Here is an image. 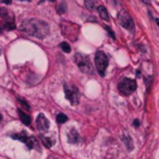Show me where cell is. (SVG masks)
<instances>
[{"label":"cell","instance_id":"6da1fadb","mask_svg":"<svg viewBox=\"0 0 159 159\" xmlns=\"http://www.w3.org/2000/svg\"><path fill=\"white\" fill-rule=\"evenodd\" d=\"M21 31L26 33L27 35L34 36L43 39L49 33V25L45 21L38 20V19H31V20H25L21 23L20 25Z\"/></svg>","mask_w":159,"mask_h":159},{"label":"cell","instance_id":"7a4b0ae2","mask_svg":"<svg viewBox=\"0 0 159 159\" xmlns=\"http://www.w3.org/2000/svg\"><path fill=\"white\" fill-rule=\"evenodd\" d=\"M61 33L63 36L71 39L72 42H75L77 39L80 33V27L75 23L69 22V21H62L61 22Z\"/></svg>","mask_w":159,"mask_h":159},{"label":"cell","instance_id":"3957f363","mask_svg":"<svg viewBox=\"0 0 159 159\" xmlns=\"http://www.w3.org/2000/svg\"><path fill=\"white\" fill-rule=\"evenodd\" d=\"M63 89H64V94L67 99L71 102V105L76 106L80 102V92L75 85H70L68 83L63 84Z\"/></svg>","mask_w":159,"mask_h":159},{"label":"cell","instance_id":"277c9868","mask_svg":"<svg viewBox=\"0 0 159 159\" xmlns=\"http://www.w3.org/2000/svg\"><path fill=\"white\" fill-rule=\"evenodd\" d=\"M136 88H137L136 82L132 79H128V77L123 79L119 83V85H118L119 92L122 95H124V96H129V95L133 94L134 92L136 91Z\"/></svg>","mask_w":159,"mask_h":159},{"label":"cell","instance_id":"5b68a950","mask_svg":"<svg viewBox=\"0 0 159 159\" xmlns=\"http://www.w3.org/2000/svg\"><path fill=\"white\" fill-rule=\"evenodd\" d=\"M74 59H75V62H76L77 67L83 73H92L93 71V67H92V63H91V60L89 58L86 56V55H83V54H75L74 56Z\"/></svg>","mask_w":159,"mask_h":159},{"label":"cell","instance_id":"8992f818","mask_svg":"<svg viewBox=\"0 0 159 159\" xmlns=\"http://www.w3.org/2000/svg\"><path fill=\"white\" fill-rule=\"evenodd\" d=\"M95 64L100 76H105L106 69L108 67V57L104 51H97L95 55Z\"/></svg>","mask_w":159,"mask_h":159},{"label":"cell","instance_id":"52a82bcc","mask_svg":"<svg viewBox=\"0 0 159 159\" xmlns=\"http://www.w3.org/2000/svg\"><path fill=\"white\" fill-rule=\"evenodd\" d=\"M118 21H119L120 25L124 27L125 30H128L129 32L134 31V22L132 20V17H130V14L125 10H121L118 13Z\"/></svg>","mask_w":159,"mask_h":159},{"label":"cell","instance_id":"ba28073f","mask_svg":"<svg viewBox=\"0 0 159 159\" xmlns=\"http://www.w3.org/2000/svg\"><path fill=\"white\" fill-rule=\"evenodd\" d=\"M36 125L37 128H38V130L45 132V131H47L49 129V125L50 124H49V120L43 114H38V117H37L36 119Z\"/></svg>","mask_w":159,"mask_h":159},{"label":"cell","instance_id":"9c48e42d","mask_svg":"<svg viewBox=\"0 0 159 159\" xmlns=\"http://www.w3.org/2000/svg\"><path fill=\"white\" fill-rule=\"evenodd\" d=\"M68 141L70 144H76L79 143L80 141V135H79V132L74 128H72L71 130L69 131L68 133Z\"/></svg>","mask_w":159,"mask_h":159},{"label":"cell","instance_id":"30bf717a","mask_svg":"<svg viewBox=\"0 0 159 159\" xmlns=\"http://www.w3.org/2000/svg\"><path fill=\"white\" fill-rule=\"evenodd\" d=\"M0 17L6 20L7 22H13V17H11L10 12L6 8H0Z\"/></svg>","mask_w":159,"mask_h":159},{"label":"cell","instance_id":"8fae6325","mask_svg":"<svg viewBox=\"0 0 159 159\" xmlns=\"http://www.w3.org/2000/svg\"><path fill=\"white\" fill-rule=\"evenodd\" d=\"M17 114H19V117H20V119H21V121H22L24 124H26V125H30L31 124V122H32V119H31V117L29 116L27 114H25V112H23L21 109H19L17 110Z\"/></svg>","mask_w":159,"mask_h":159},{"label":"cell","instance_id":"7c38bea8","mask_svg":"<svg viewBox=\"0 0 159 159\" xmlns=\"http://www.w3.org/2000/svg\"><path fill=\"white\" fill-rule=\"evenodd\" d=\"M97 11L99 13V17H101L102 20L105 21H109V15H108V12H107V9L105 8L104 6H99L97 8Z\"/></svg>","mask_w":159,"mask_h":159},{"label":"cell","instance_id":"4fadbf2b","mask_svg":"<svg viewBox=\"0 0 159 159\" xmlns=\"http://www.w3.org/2000/svg\"><path fill=\"white\" fill-rule=\"evenodd\" d=\"M40 139H42V141H43V144L45 145L46 147H48V148H50L52 145L55 144V141L51 137H49V136H47V135H44V134H42L40 135Z\"/></svg>","mask_w":159,"mask_h":159},{"label":"cell","instance_id":"5bb4252c","mask_svg":"<svg viewBox=\"0 0 159 159\" xmlns=\"http://www.w3.org/2000/svg\"><path fill=\"white\" fill-rule=\"evenodd\" d=\"M122 139H123V143L125 144V146L128 147L129 151H132L133 149V141H132V139H131L129 135H126V134H124L122 136Z\"/></svg>","mask_w":159,"mask_h":159},{"label":"cell","instance_id":"9a60e30c","mask_svg":"<svg viewBox=\"0 0 159 159\" xmlns=\"http://www.w3.org/2000/svg\"><path fill=\"white\" fill-rule=\"evenodd\" d=\"M36 139L33 136H27L25 139V142H24V144L27 146V147L30 148V149H33V148L36 146Z\"/></svg>","mask_w":159,"mask_h":159},{"label":"cell","instance_id":"2e32d148","mask_svg":"<svg viewBox=\"0 0 159 159\" xmlns=\"http://www.w3.org/2000/svg\"><path fill=\"white\" fill-rule=\"evenodd\" d=\"M12 139H19V141H21V142H25L26 137H27V134H26L25 131H23V132H21V133H17V134H12L11 135Z\"/></svg>","mask_w":159,"mask_h":159},{"label":"cell","instance_id":"e0dca14e","mask_svg":"<svg viewBox=\"0 0 159 159\" xmlns=\"http://www.w3.org/2000/svg\"><path fill=\"white\" fill-rule=\"evenodd\" d=\"M67 121H68V117L65 116L64 114H59L57 116V122L59 124H62V123L67 122Z\"/></svg>","mask_w":159,"mask_h":159},{"label":"cell","instance_id":"ac0fdd59","mask_svg":"<svg viewBox=\"0 0 159 159\" xmlns=\"http://www.w3.org/2000/svg\"><path fill=\"white\" fill-rule=\"evenodd\" d=\"M57 11H58V13L59 14H63L65 11H67V5H65V2H61L58 6V8H57Z\"/></svg>","mask_w":159,"mask_h":159},{"label":"cell","instance_id":"d6986e66","mask_svg":"<svg viewBox=\"0 0 159 159\" xmlns=\"http://www.w3.org/2000/svg\"><path fill=\"white\" fill-rule=\"evenodd\" d=\"M2 27H5L6 30H8V31H12V30H14L15 29V25H14V23L13 22H5L3 23V25Z\"/></svg>","mask_w":159,"mask_h":159},{"label":"cell","instance_id":"ffe728a7","mask_svg":"<svg viewBox=\"0 0 159 159\" xmlns=\"http://www.w3.org/2000/svg\"><path fill=\"white\" fill-rule=\"evenodd\" d=\"M60 48L62 49L64 52H67V54H69L71 51V47H70V45L68 43H61L60 44Z\"/></svg>","mask_w":159,"mask_h":159},{"label":"cell","instance_id":"44dd1931","mask_svg":"<svg viewBox=\"0 0 159 159\" xmlns=\"http://www.w3.org/2000/svg\"><path fill=\"white\" fill-rule=\"evenodd\" d=\"M96 2H97V0H85L86 7H87L88 9H91V10H93V9L95 8Z\"/></svg>","mask_w":159,"mask_h":159},{"label":"cell","instance_id":"7402d4cb","mask_svg":"<svg viewBox=\"0 0 159 159\" xmlns=\"http://www.w3.org/2000/svg\"><path fill=\"white\" fill-rule=\"evenodd\" d=\"M17 101L21 102V105L24 107V109H26V110H30V105L27 104L26 101H24V100L22 99V98H17Z\"/></svg>","mask_w":159,"mask_h":159},{"label":"cell","instance_id":"603a6c76","mask_svg":"<svg viewBox=\"0 0 159 159\" xmlns=\"http://www.w3.org/2000/svg\"><path fill=\"white\" fill-rule=\"evenodd\" d=\"M105 29L107 30V32H108L109 35H110V36H111V38H114H114H116V36H114V32H112V31H111L110 27H109V26H105Z\"/></svg>","mask_w":159,"mask_h":159},{"label":"cell","instance_id":"cb8c5ba5","mask_svg":"<svg viewBox=\"0 0 159 159\" xmlns=\"http://www.w3.org/2000/svg\"><path fill=\"white\" fill-rule=\"evenodd\" d=\"M133 125H134V128H139V120H134V122H133Z\"/></svg>","mask_w":159,"mask_h":159},{"label":"cell","instance_id":"d4e9b609","mask_svg":"<svg viewBox=\"0 0 159 159\" xmlns=\"http://www.w3.org/2000/svg\"><path fill=\"white\" fill-rule=\"evenodd\" d=\"M3 3H6V5H10L12 2V0H1Z\"/></svg>","mask_w":159,"mask_h":159},{"label":"cell","instance_id":"484cf974","mask_svg":"<svg viewBox=\"0 0 159 159\" xmlns=\"http://www.w3.org/2000/svg\"><path fill=\"white\" fill-rule=\"evenodd\" d=\"M143 2L146 3V5H148V3H151V0H142Z\"/></svg>","mask_w":159,"mask_h":159},{"label":"cell","instance_id":"4316f807","mask_svg":"<svg viewBox=\"0 0 159 159\" xmlns=\"http://www.w3.org/2000/svg\"><path fill=\"white\" fill-rule=\"evenodd\" d=\"M43 1H45V0H40V2H43ZM48 1H50V2H55L56 0H48Z\"/></svg>","mask_w":159,"mask_h":159},{"label":"cell","instance_id":"83f0119b","mask_svg":"<svg viewBox=\"0 0 159 159\" xmlns=\"http://www.w3.org/2000/svg\"><path fill=\"white\" fill-rule=\"evenodd\" d=\"M156 23L159 25V19H156Z\"/></svg>","mask_w":159,"mask_h":159},{"label":"cell","instance_id":"f1b7e54d","mask_svg":"<svg viewBox=\"0 0 159 159\" xmlns=\"http://www.w3.org/2000/svg\"><path fill=\"white\" fill-rule=\"evenodd\" d=\"M1 119H2V116H1V114H0V121H1Z\"/></svg>","mask_w":159,"mask_h":159},{"label":"cell","instance_id":"f546056e","mask_svg":"<svg viewBox=\"0 0 159 159\" xmlns=\"http://www.w3.org/2000/svg\"><path fill=\"white\" fill-rule=\"evenodd\" d=\"M22 1H25V0H22ZM26 1H31V0H26Z\"/></svg>","mask_w":159,"mask_h":159},{"label":"cell","instance_id":"4dcf8cb0","mask_svg":"<svg viewBox=\"0 0 159 159\" xmlns=\"http://www.w3.org/2000/svg\"><path fill=\"white\" fill-rule=\"evenodd\" d=\"M0 55H1V50H0Z\"/></svg>","mask_w":159,"mask_h":159}]
</instances>
